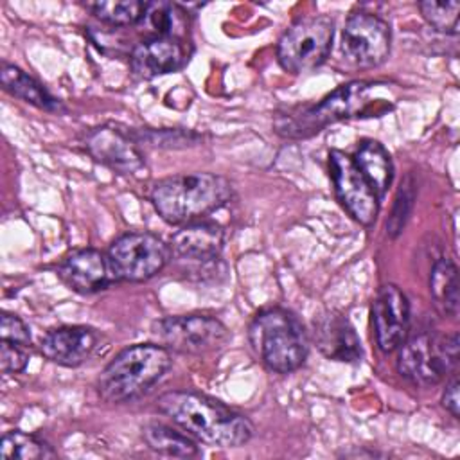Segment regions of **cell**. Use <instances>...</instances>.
I'll use <instances>...</instances> for the list:
<instances>
[{
    "mask_svg": "<svg viewBox=\"0 0 460 460\" xmlns=\"http://www.w3.org/2000/svg\"><path fill=\"white\" fill-rule=\"evenodd\" d=\"M156 406L183 431L208 446L237 447L253 435L248 417L198 392H167L156 399Z\"/></svg>",
    "mask_w": 460,
    "mask_h": 460,
    "instance_id": "6da1fadb",
    "label": "cell"
},
{
    "mask_svg": "<svg viewBox=\"0 0 460 460\" xmlns=\"http://www.w3.org/2000/svg\"><path fill=\"white\" fill-rule=\"evenodd\" d=\"M383 83L372 81L347 83L314 106L280 115L275 120V131L286 138H307L338 120L377 117L392 106L388 95L383 93Z\"/></svg>",
    "mask_w": 460,
    "mask_h": 460,
    "instance_id": "7a4b0ae2",
    "label": "cell"
},
{
    "mask_svg": "<svg viewBox=\"0 0 460 460\" xmlns=\"http://www.w3.org/2000/svg\"><path fill=\"white\" fill-rule=\"evenodd\" d=\"M232 183L214 172L176 174L160 180L151 190L158 216L171 225H187L217 210L230 201Z\"/></svg>",
    "mask_w": 460,
    "mask_h": 460,
    "instance_id": "3957f363",
    "label": "cell"
},
{
    "mask_svg": "<svg viewBox=\"0 0 460 460\" xmlns=\"http://www.w3.org/2000/svg\"><path fill=\"white\" fill-rule=\"evenodd\" d=\"M164 345L137 343L122 349L97 377V394L106 402H126L149 392L171 368Z\"/></svg>",
    "mask_w": 460,
    "mask_h": 460,
    "instance_id": "277c9868",
    "label": "cell"
},
{
    "mask_svg": "<svg viewBox=\"0 0 460 460\" xmlns=\"http://www.w3.org/2000/svg\"><path fill=\"white\" fill-rule=\"evenodd\" d=\"M248 340L262 365L277 374H289L302 367L309 350L304 325L282 307L259 311L248 327Z\"/></svg>",
    "mask_w": 460,
    "mask_h": 460,
    "instance_id": "5b68a950",
    "label": "cell"
},
{
    "mask_svg": "<svg viewBox=\"0 0 460 460\" xmlns=\"http://www.w3.org/2000/svg\"><path fill=\"white\" fill-rule=\"evenodd\" d=\"M397 372L415 386H433L456 367L458 336H437L422 332L399 345Z\"/></svg>",
    "mask_w": 460,
    "mask_h": 460,
    "instance_id": "8992f818",
    "label": "cell"
},
{
    "mask_svg": "<svg viewBox=\"0 0 460 460\" xmlns=\"http://www.w3.org/2000/svg\"><path fill=\"white\" fill-rule=\"evenodd\" d=\"M334 38V22L325 14L296 20L279 40L277 59L286 72L307 74L329 56Z\"/></svg>",
    "mask_w": 460,
    "mask_h": 460,
    "instance_id": "52a82bcc",
    "label": "cell"
},
{
    "mask_svg": "<svg viewBox=\"0 0 460 460\" xmlns=\"http://www.w3.org/2000/svg\"><path fill=\"white\" fill-rule=\"evenodd\" d=\"M106 257L115 280L144 282L165 268L171 248L151 232H128L110 244Z\"/></svg>",
    "mask_w": 460,
    "mask_h": 460,
    "instance_id": "ba28073f",
    "label": "cell"
},
{
    "mask_svg": "<svg viewBox=\"0 0 460 460\" xmlns=\"http://www.w3.org/2000/svg\"><path fill=\"white\" fill-rule=\"evenodd\" d=\"M155 338L181 354H210L223 349L230 340L226 325L210 314H178L153 323Z\"/></svg>",
    "mask_w": 460,
    "mask_h": 460,
    "instance_id": "9c48e42d",
    "label": "cell"
},
{
    "mask_svg": "<svg viewBox=\"0 0 460 460\" xmlns=\"http://www.w3.org/2000/svg\"><path fill=\"white\" fill-rule=\"evenodd\" d=\"M392 32L388 23L377 14L352 13L341 31L340 49L343 58L358 68H374L390 54Z\"/></svg>",
    "mask_w": 460,
    "mask_h": 460,
    "instance_id": "30bf717a",
    "label": "cell"
},
{
    "mask_svg": "<svg viewBox=\"0 0 460 460\" xmlns=\"http://www.w3.org/2000/svg\"><path fill=\"white\" fill-rule=\"evenodd\" d=\"M331 178L343 208L363 226H370L379 212V198L354 160L343 151L329 153Z\"/></svg>",
    "mask_w": 460,
    "mask_h": 460,
    "instance_id": "8fae6325",
    "label": "cell"
},
{
    "mask_svg": "<svg viewBox=\"0 0 460 460\" xmlns=\"http://www.w3.org/2000/svg\"><path fill=\"white\" fill-rule=\"evenodd\" d=\"M376 343L383 352L395 350L408 336L410 302L395 284H385L372 302Z\"/></svg>",
    "mask_w": 460,
    "mask_h": 460,
    "instance_id": "7c38bea8",
    "label": "cell"
},
{
    "mask_svg": "<svg viewBox=\"0 0 460 460\" xmlns=\"http://www.w3.org/2000/svg\"><path fill=\"white\" fill-rule=\"evenodd\" d=\"M225 244V232L212 221H192L183 225L171 237V255L196 268H207L219 261Z\"/></svg>",
    "mask_w": 460,
    "mask_h": 460,
    "instance_id": "4fadbf2b",
    "label": "cell"
},
{
    "mask_svg": "<svg viewBox=\"0 0 460 460\" xmlns=\"http://www.w3.org/2000/svg\"><path fill=\"white\" fill-rule=\"evenodd\" d=\"M101 334L86 325H61L50 329L40 343L41 354L61 367H79L97 350Z\"/></svg>",
    "mask_w": 460,
    "mask_h": 460,
    "instance_id": "5bb4252c",
    "label": "cell"
},
{
    "mask_svg": "<svg viewBox=\"0 0 460 460\" xmlns=\"http://www.w3.org/2000/svg\"><path fill=\"white\" fill-rule=\"evenodd\" d=\"M58 275L72 291L81 295L106 289L113 279L108 257L95 248H81L68 253L58 266Z\"/></svg>",
    "mask_w": 460,
    "mask_h": 460,
    "instance_id": "9a60e30c",
    "label": "cell"
},
{
    "mask_svg": "<svg viewBox=\"0 0 460 460\" xmlns=\"http://www.w3.org/2000/svg\"><path fill=\"white\" fill-rule=\"evenodd\" d=\"M86 149L97 162L122 174H133L144 167V158L135 140L110 126L93 129L86 137Z\"/></svg>",
    "mask_w": 460,
    "mask_h": 460,
    "instance_id": "2e32d148",
    "label": "cell"
},
{
    "mask_svg": "<svg viewBox=\"0 0 460 460\" xmlns=\"http://www.w3.org/2000/svg\"><path fill=\"white\" fill-rule=\"evenodd\" d=\"M185 61V49L174 36H151L142 40L133 47L129 56L131 70L142 79L176 72Z\"/></svg>",
    "mask_w": 460,
    "mask_h": 460,
    "instance_id": "e0dca14e",
    "label": "cell"
},
{
    "mask_svg": "<svg viewBox=\"0 0 460 460\" xmlns=\"http://www.w3.org/2000/svg\"><path fill=\"white\" fill-rule=\"evenodd\" d=\"M318 350L332 361L354 363L361 358V341L352 323L340 313H325L313 323Z\"/></svg>",
    "mask_w": 460,
    "mask_h": 460,
    "instance_id": "ac0fdd59",
    "label": "cell"
},
{
    "mask_svg": "<svg viewBox=\"0 0 460 460\" xmlns=\"http://www.w3.org/2000/svg\"><path fill=\"white\" fill-rule=\"evenodd\" d=\"M0 83L7 93L40 108V110L54 111V113L65 111V106L61 104L59 99H56L40 81H36L32 75H29L27 72H23L22 68H18L14 65L2 63Z\"/></svg>",
    "mask_w": 460,
    "mask_h": 460,
    "instance_id": "d6986e66",
    "label": "cell"
},
{
    "mask_svg": "<svg viewBox=\"0 0 460 460\" xmlns=\"http://www.w3.org/2000/svg\"><path fill=\"white\" fill-rule=\"evenodd\" d=\"M354 164L381 199L394 180V164L388 151L377 140H363L354 155Z\"/></svg>",
    "mask_w": 460,
    "mask_h": 460,
    "instance_id": "ffe728a7",
    "label": "cell"
},
{
    "mask_svg": "<svg viewBox=\"0 0 460 460\" xmlns=\"http://www.w3.org/2000/svg\"><path fill=\"white\" fill-rule=\"evenodd\" d=\"M429 293L440 314L456 318L460 307L458 268L451 259H438L429 273Z\"/></svg>",
    "mask_w": 460,
    "mask_h": 460,
    "instance_id": "44dd1931",
    "label": "cell"
},
{
    "mask_svg": "<svg viewBox=\"0 0 460 460\" xmlns=\"http://www.w3.org/2000/svg\"><path fill=\"white\" fill-rule=\"evenodd\" d=\"M142 438L153 451L165 456L190 458L199 453L198 444L190 438V435H185L162 422L146 424L142 428Z\"/></svg>",
    "mask_w": 460,
    "mask_h": 460,
    "instance_id": "7402d4cb",
    "label": "cell"
},
{
    "mask_svg": "<svg viewBox=\"0 0 460 460\" xmlns=\"http://www.w3.org/2000/svg\"><path fill=\"white\" fill-rule=\"evenodd\" d=\"M0 455L4 460H45L54 458L56 451L45 440L14 429L2 437Z\"/></svg>",
    "mask_w": 460,
    "mask_h": 460,
    "instance_id": "603a6c76",
    "label": "cell"
},
{
    "mask_svg": "<svg viewBox=\"0 0 460 460\" xmlns=\"http://www.w3.org/2000/svg\"><path fill=\"white\" fill-rule=\"evenodd\" d=\"M84 7L101 22L124 27L144 20L147 4L140 0H102L88 2L84 4Z\"/></svg>",
    "mask_w": 460,
    "mask_h": 460,
    "instance_id": "cb8c5ba5",
    "label": "cell"
},
{
    "mask_svg": "<svg viewBox=\"0 0 460 460\" xmlns=\"http://www.w3.org/2000/svg\"><path fill=\"white\" fill-rule=\"evenodd\" d=\"M415 198H417V183L411 178V174H408L402 180V183H401V187L395 194V201H394L390 217L386 221V232L392 239H395L404 230V226L408 223V217L411 214Z\"/></svg>",
    "mask_w": 460,
    "mask_h": 460,
    "instance_id": "d4e9b609",
    "label": "cell"
},
{
    "mask_svg": "<svg viewBox=\"0 0 460 460\" xmlns=\"http://www.w3.org/2000/svg\"><path fill=\"white\" fill-rule=\"evenodd\" d=\"M419 11L424 20L438 32L456 34L458 31V13L460 2L447 0V2H419Z\"/></svg>",
    "mask_w": 460,
    "mask_h": 460,
    "instance_id": "484cf974",
    "label": "cell"
},
{
    "mask_svg": "<svg viewBox=\"0 0 460 460\" xmlns=\"http://www.w3.org/2000/svg\"><path fill=\"white\" fill-rule=\"evenodd\" d=\"M0 336L4 341L18 343L23 347L31 345V332L25 322L20 316L7 311H4L0 318Z\"/></svg>",
    "mask_w": 460,
    "mask_h": 460,
    "instance_id": "4316f807",
    "label": "cell"
},
{
    "mask_svg": "<svg viewBox=\"0 0 460 460\" xmlns=\"http://www.w3.org/2000/svg\"><path fill=\"white\" fill-rule=\"evenodd\" d=\"M29 354L23 345L4 341L0 343V367L4 374H16L25 368Z\"/></svg>",
    "mask_w": 460,
    "mask_h": 460,
    "instance_id": "83f0119b",
    "label": "cell"
},
{
    "mask_svg": "<svg viewBox=\"0 0 460 460\" xmlns=\"http://www.w3.org/2000/svg\"><path fill=\"white\" fill-rule=\"evenodd\" d=\"M144 20H147L151 29L156 31L155 36H171L169 31L172 27V5L164 2L147 4Z\"/></svg>",
    "mask_w": 460,
    "mask_h": 460,
    "instance_id": "f1b7e54d",
    "label": "cell"
},
{
    "mask_svg": "<svg viewBox=\"0 0 460 460\" xmlns=\"http://www.w3.org/2000/svg\"><path fill=\"white\" fill-rule=\"evenodd\" d=\"M442 406L455 419H458V415H460V399H458V379H456V376L446 385V390L442 394Z\"/></svg>",
    "mask_w": 460,
    "mask_h": 460,
    "instance_id": "f546056e",
    "label": "cell"
}]
</instances>
